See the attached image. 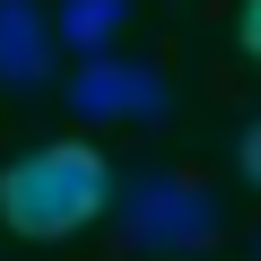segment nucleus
Returning <instances> with one entry per match:
<instances>
[{
  "label": "nucleus",
  "instance_id": "obj_1",
  "mask_svg": "<svg viewBox=\"0 0 261 261\" xmlns=\"http://www.w3.org/2000/svg\"><path fill=\"white\" fill-rule=\"evenodd\" d=\"M105 209H113V166L87 140H53L18 166H0V226L27 244H61Z\"/></svg>",
  "mask_w": 261,
  "mask_h": 261
},
{
  "label": "nucleus",
  "instance_id": "obj_2",
  "mask_svg": "<svg viewBox=\"0 0 261 261\" xmlns=\"http://www.w3.org/2000/svg\"><path fill=\"white\" fill-rule=\"evenodd\" d=\"M113 218H122V244H130V252H157V261L209 252V235H218V200H209L192 174L113 183Z\"/></svg>",
  "mask_w": 261,
  "mask_h": 261
},
{
  "label": "nucleus",
  "instance_id": "obj_3",
  "mask_svg": "<svg viewBox=\"0 0 261 261\" xmlns=\"http://www.w3.org/2000/svg\"><path fill=\"white\" fill-rule=\"evenodd\" d=\"M166 105H174V87L148 61H122L113 44L105 53H79V79H70V113L79 122H157Z\"/></svg>",
  "mask_w": 261,
  "mask_h": 261
},
{
  "label": "nucleus",
  "instance_id": "obj_4",
  "mask_svg": "<svg viewBox=\"0 0 261 261\" xmlns=\"http://www.w3.org/2000/svg\"><path fill=\"white\" fill-rule=\"evenodd\" d=\"M53 9L44 0H0V87L9 96H35L53 79Z\"/></svg>",
  "mask_w": 261,
  "mask_h": 261
},
{
  "label": "nucleus",
  "instance_id": "obj_5",
  "mask_svg": "<svg viewBox=\"0 0 261 261\" xmlns=\"http://www.w3.org/2000/svg\"><path fill=\"white\" fill-rule=\"evenodd\" d=\"M122 18H130V0H61V9H53V44L105 53V44L122 35Z\"/></svg>",
  "mask_w": 261,
  "mask_h": 261
},
{
  "label": "nucleus",
  "instance_id": "obj_6",
  "mask_svg": "<svg viewBox=\"0 0 261 261\" xmlns=\"http://www.w3.org/2000/svg\"><path fill=\"white\" fill-rule=\"evenodd\" d=\"M235 166H244V183H252V192H261V113H252V122H244V140H235Z\"/></svg>",
  "mask_w": 261,
  "mask_h": 261
},
{
  "label": "nucleus",
  "instance_id": "obj_7",
  "mask_svg": "<svg viewBox=\"0 0 261 261\" xmlns=\"http://www.w3.org/2000/svg\"><path fill=\"white\" fill-rule=\"evenodd\" d=\"M235 35H244V53L261 61V0H244V18H235Z\"/></svg>",
  "mask_w": 261,
  "mask_h": 261
},
{
  "label": "nucleus",
  "instance_id": "obj_8",
  "mask_svg": "<svg viewBox=\"0 0 261 261\" xmlns=\"http://www.w3.org/2000/svg\"><path fill=\"white\" fill-rule=\"evenodd\" d=\"M252 261H261V244H252Z\"/></svg>",
  "mask_w": 261,
  "mask_h": 261
}]
</instances>
